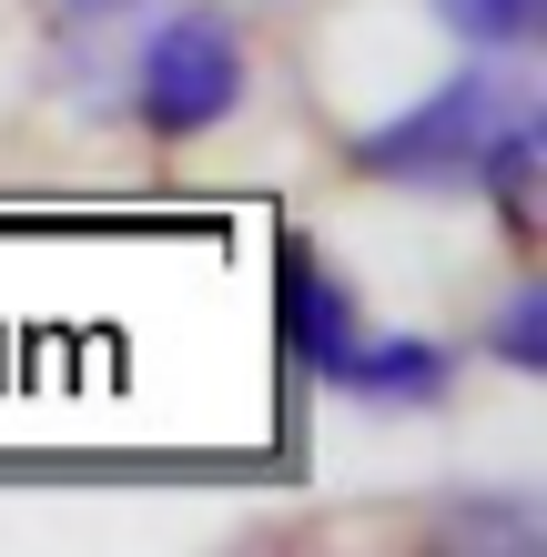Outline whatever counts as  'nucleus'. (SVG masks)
I'll use <instances>...</instances> for the list:
<instances>
[{
    "label": "nucleus",
    "instance_id": "nucleus-7",
    "mask_svg": "<svg viewBox=\"0 0 547 557\" xmlns=\"http://www.w3.org/2000/svg\"><path fill=\"white\" fill-rule=\"evenodd\" d=\"M436 537H476V547L527 557V547H547V517H537V497H457L436 517Z\"/></svg>",
    "mask_w": 547,
    "mask_h": 557
},
{
    "label": "nucleus",
    "instance_id": "nucleus-8",
    "mask_svg": "<svg viewBox=\"0 0 547 557\" xmlns=\"http://www.w3.org/2000/svg\"><path fill=\"white\" fill-rule=\"evenodd\" d=\"M476 345H487L507 375H527V385H537V375H547V294H537V284H518V294L497 305V324H487Z\"/></svg>",
    "mask_w": 547,
    "mask_h": 557
},
{
    "label": "nucleus",
    "instance_id": "nucleus-2",
    "mask_svg": "<svg viewBox=\"0 0 547 557\" xmlns=\"http://www.w3.org/2000/svg\"><path fill=\"white\" fill-rule=\"evenodd\" d=\"M518 102V61H457L436 91H415L396 122L345 143L365 183H406V193H467V162L487 143V122Z\"/></svg>",
    "mask_w": 547,
    "mask_h": 557
},
{
    "label": "nucleus",
    "instance_id": "nucleus-1",
    "mask_svg": "<svg viewBox=\"0 0 547 557\" xmlns=\"http://www.w3.org/2000/svg\"><path fill=\"white\" fill-rule=\"evenodd\" d=\"M244 91H253L244 30L223 21V11H203V0L152 11L133 30V51H122V112H133V133L163 143V152L223 133V122L244 112Z\"/></svg>",
    "mask_w": 547,
    "mask_h": 557
},
{
    "label": "nucleus",
    "instance_id": "nucleus-4",
    "mask_svg": "<svg viewBox=\"0 0 547 557\" xmlns=\"http://www.w3.org/2000/svg\"><path fill=\"white\" fill-rule=\"evenodd\" d=\"M446 385H457V355H446L436 335H365L335 355V375H325V396L345 406H446Z\"/></svg>",
    "mask_w": 547,
    "mask_h": 557
},
{
    "label": "nucleus",
    "instance_id": "nucleus-6",
    "mask_svg": "<svg viewBox=\"0 0 547 557\" xmlns=\"http://www.w3.org/2000/svg\"><path fill=\"white\" fill-rule=\"evenodd\" d=\"M436 21L476 61H527L547 41V0H436Z\"/></svg>",
    "mask_w": 547,
    "mask_h": 557
},
{
    "label": "nucleus",
    "instance_id": "nucleus-5",
    "mask_svg": "<svg viewBox=\"0 0 547 557\" xmlns=\"http://www.w3.org/2000/svg\"><path fill=\"white\" fill-rule=\"evenodd\" d=\"M537 162H547V122H537V102L518 91V102L487 122L476 162H467V193H487V203H497L507 244H537Z\"/></svg>",
    "mask_w": 547,
    "mask_h": 557
},
{
    "label": "nucleus",
    "instance_id": "nucleus-3",
    "mask_svg": "<svg viewBox=\"0 0 547 557\" xmlns=\"http://www.w3.org/2000/svg\"><path fill=\"white\" fill-rule=\"evenodd\" d=\"M274 294H284V355H295V375H304V385H325V375H335V355L365 335V305L325 274V253H314V244H284Z\"/></svg>",
    "mask_w": 547,
    "mask_h": 557
}]
</instances>
